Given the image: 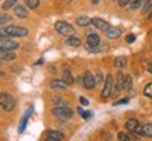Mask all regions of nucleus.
<instances>
[{"label":"nucleus","mask_w":152,"mask_h":141,"mask_svg":"<svg viewBox=\"0 0 152 141\" xmlns=\"http://www.w3.org/2000/svg\"><path fill=\"white\" fill-rule=\"evenodd\" d=\"M65 138L61 131H48L47 133V140L48 141H62Z\"/></svg>","instance_id":"nucleus-10"},{"label":"nucleus","mask_w":152,"mask_h":141,"mask_svg":"<svg viewBox=\"0 0 152 141\" xmlns=\"http://www.w3.org/2000/svg\"><path fill=\"white\" fill-rule=\"evenodd\" d=\"M4 31L7 33V35L10 37H26L28 34V30L20 26H9L4 28Z\"/></svg>","instance_id":"nucleus-3"},{"label":"nucleus","mask_w":152,"mask_h":141,"mask_svg":"<svg viewBox=\"0 0 152 141\" xmlns=\"http://www.w3.org/2000/svg\"><path fill=\"white\" fill-rule=\"evenodd\" d=\"M144 95L147 96V98H152V83H148L145 89H144Z\"/></svg>","instance_id":"nucleus-28"},{"label":"nucleus","mask_w":152,"mask_h":141,"mask_svg":"<svg viewBox=\"0 0 152 141\" xmlns=\"http://www.w3.org/2000/svg\"><path fill=\"white\" fill-rule=\"evenodd\" d=\"M55 30L61 34V35H65V37H72L75 35V28L72 27L68 21H64V20H59V21L55 23Z\"/></svg>","instance_id":"nucleus-1"},{"label":"nucleus","mask_w":152,"mask_h":141,"mask_svg":"<svg viewBox=\"0 0 152 141\" xmlns=\"http://www.w3.org/2000/svg\"><path fill=\"white\" fill-rule=\"evenodd\" d=\"M14 14H16L17 17H20V18H27L28 11H27V9H26L24 6L17 4L16 7H14Z\"/></svg>","instance_id":"nucleus-11"},{"label":"nucleus","mask_w":152,"mask_h":141,"mask_svg":"<svg viewBox=\"0 0 152 141\" xmlns=\"http://www.w3.org/2000/svg\"><path fill=\"white\" fill-rule=\"evenodd\" d=\"M96 82H97V83H100V82H102V72H100V70H99L97 75H96Z\"/></svg>","instance_id":"nucleus-34"},{"label":"nucleus","mask_w":152,"mask_h":141,"mask_svg":"<svg viewBox=\"0 0 152 141\" xmlns=\"http://www.w3.org/2000/svg\"><path fill=\"white\" fill-rule=\"evenodd\" d=\"M62 79L68 83V85H72L73 82H75V79H73V75H72V72L71 70H68L65 69L64 70V73H62Z\"/></svg>","instance_id":"nucleus-18"},{"label":"nucleus","mask_w":152,"mask_h":141,"mask_svg":"<svg viewBox=\"0 0 152 141\" xmlns=\"http://www.w3.org/2000/svg\"><path fill=\"white\" fill-rule=\"evenodd\" d=\"M127 65V58L125 57H117L115 59H114V66L115 68H123V66Z\"/></svg>","instance_id":"nucleus-21"},{"label":"nucleus","mask_w":152,"mask_h":141,"mask_svg":"<svg viewBox=\"0 0 152 141\" xmlns=\"http://www.w3.org/2000/svg\"><path fill=\"white\" fill-rule=\"evenodd\" d=\"M0 48L3 51H14V49L18 48V44L16 41H11V40H6V38H1V43H0Z\"/></svg>","instance_id":"nucleus-7"},{"label":"nucleus","mask_w":152,"mask_h":141,"mask_svg":"<svg viewBox=\"0 0 152 141\" xmlns=\"http://www.w3.org/2000/svg\"><path fill=\"white\" fill-rule=\"evenodd\" d=\"M0 58H1V61H11L16 58V55L13 54V51H3V49H1Z\"/></svg>","instance_id":"nucleus-20"},{"label":"nucleus","mask_w":152,"mask_h":141,"mask_svg":"<svg viewBox=\"0 0 152 141\" xmlns=\"http://www.w3.org/2000/svg\"><path fill=\"white\" fill-rule=\"evenodd\" d=\"M76 24L80 26V27H87V26L92 24V18H89L87 16H80L76 18Z\"/></svg>","instance_id":"nucleus-15"},{"label":"nucleus","mask_w":152,"mask_h":141,"mask_svg":"<svg viewBox=\"0 0 152 141\" xmlns=\"http://www.w3.org/2000/svg\"><path fill=\"white\" fill-rule=\"evenodd\" d=\"M113 76L109 75L106 78V81H104V87L103 90H102V98L103 99H107L111 95V89H113Z\"/></svg>","instance_id":"nucleus-5"},{"label":"nucleus","mask_w":152,"mask_h":141,"mask_svg":"<svg viewBox=\"0 0 152 141\" xmlns=\"http://www.w3.org/2000/svg\"><path fill=\"white\" fill-rule=\"evenodd\" d=\"M123 87H124V75H123L121 70H118V72H117V76H115V90L120 92Z\"/></svg>","instance_id":"nucleus-13"},{"label":"nucleus","mask_w":152,"mask_h":141,"mask_svg":"<svg viewBox=\"0 0 152 141\" xmlns=\"http://www.w3.org/2000/svg\"><path fill=\"white\" fill-rule=\"evenodd\" d=\"M92 26L96 27L97 30H100V31H106V30L110 27L109 23L102 20V18H92Z\"/></svg>","instance_id":"nucleus-9"},{"label":"nucleus","mask_w":152,"mask_h":141,"mask_svg":"<svg viewBox=\"0 0 152 141\" xmlns=\"http://www.w3.org/2000/svg\"><path fill=\"white\" fill-rule=\"evenodd\" d=\"M144 3H145V0H132V1L130 3V9H132V10H137L138 7L144 6Z\"/></svg>","instance_id":"nucleus-25"},{"label":"nucleus","mask_w":152,"mask_h":141,"mask_svg":"<svg viewBox=\"0 0 152 141\" xmlns=\"http://www.w3.org/2000/svg\"><path fill=\"white\" fill-rule=\"evenodd\" d=\"M148 72H149V73H152V62H149V64H148Z\"/></svg>","instance_id":"nucleus-38"},{"label":"nucleus","mask_w":152,"mask_h":141,"mask_svg":"<svg viewBox=\"0 0 152 141\" xmlns=\"http://www.w3.org/2000/svg\"><path fill=\"white\" fill-rule=\"evenodd\" d=\"M82 117L85 120H89L92 117V113H90V112H83V113H82Z\"/></svg>","instance_id":"nucleus-31"},{"label":"nucleus","mask_w":152,"mask_h":141,"mask_svg":"<svg viewBox=\"0 0 152 141\" xmlns=\"http://www.w3.org/2000/svg\"><path fill=\"white\" fill-rule=\"evenodd\" d=\"M92 1L94 3V4H97V3H99V0H92Z\"/></svg>","instance_id":"nucleus-40"},{"label":"nucleus","mask_w":152,"mask_h":141,"mask_svg":"<svg viewBox=\"0 0 152 141\" xmlns=\"http://www.w3.org/2000/svg\"><path fill=\"white\" fill-rule=\"evenodd\" d=\"M106 37L109 38V40H117V38L121 35V30L118 27H114V26H110L106 31Z\"/></svg>","instance_id":"nucleus-8"},{"label":"nucleus","mask_w":152,"mask_h":141,"mask_svg":"<svg viewBox=\"0 0 152 141\" xmlns=\"http://www.w3.org/2000/svg\"><path fill=\"white\" fill-rule=\"evenodd\" d=\"M100 44V37L97 34H89L87 35V45L89 47H97Z\"/></svg>","instance_id":"nucleus-14"},{"label":"nucleus","mask_w":152,"mask_h":141,"mask_svg":"<svg viewBox=\"0 0 152 141\" xmlns=\"http://www.w3.org/2000/svg\"><path fill=\"white\" fill-rule=\"evenodd\" d=\"M127 102H128V99H121V100H118V102H115V103H114V106H118V104L127 103Z\"/></svg>","instance_id":"nucleus-33"},{"label":"nucleus","mask_w":152,"mask_h":141,"mask_svg":"<svg viewBox=\"0 0 152 141\" xmlns=\"http://www.w3.org/2000/svg\"><path fill=\"white\" fill-rule=\"evenodd\" d=\"M51 86L54 87V89H66L68 83L64 79H54V81L51 82Z\"/></svg>","instance_id":"nucleus-17"},{"label":"nucleus","mask_w":152,"mask_h":141,"mask_svg":"<svg viewBox=\"0 0 152 141\" xmlns=\"http://www.w3.org/2000/svg\"><path fill=\"white\" fill-rule=\"evenodd\" d=\"M17 1H18V0H4V3L1 4V9H3V10H9L13 6H16Z\"/></svg>","instance_id":"nucleus-24"},{"label":"nucleus","mask_w":152,"mask_h":141,"mask_svg":"<svg viewBox=\"0 0 152 141\" xmlns=\"http://www.w3.org/2000/svg\"><path fill=\"white\" fill-rule=\"evenodd\" d=\"M54 102H55V103H56V104H58V106H64V104H65V102H62L61 99H55Z\"/></svg>","instance_id":"nucleus-36"},{"label":"nucleus","mask_w":152,"mask_h":141,"mask_svg":"<svg viewBox=\"0 0 152 141\" xmlns=\"http://www.w3.org/2000/svg\"><path fill=\"white\" fill-rule=\"evenodd\" d=\"M131 86H132V78H131V76H125L124 78V87H123V89L130 90Z\"/></svg>","instance_id":"nucleus-26"},{"label":"nucleus","mask_w":152,"mask_h":141,"mask_svg":"<svg viewBox=\"0 0 152 141\" xmlns=\"http://www.w3.org/2000/svg\"><path fill=\"white\" fill-rule=\"evenodd\" d=\"M117 138H118L120 141H130V136L128 134H125V133H118V136H117Z\"/></svg>","instance_id":"nucleus-29"},{"label":"nucleus","mask_w":152,"mask_h":141,"mask_svg":"<svg viewBox=\"0 0 152 141\" xmlns=\"http://www.w3.org/2000/svg\"><path fill=\"white\" fill-rule=\"evenodd\" d=\"M137 40V37L135 35H134V34H128V35H127V37H125V41H127V43H134V41H135Z\"/></svg>","instance_id":"nucleus-30"},{"label":"nucleus","mask_w":152,"mask_h":141,"mask_svg":"<svg viewBox=\"0 0 152 141\" xmlns=\"http://www.w3.org/2000/svg\"><path fill=\"white\" fill-rule=\"evenodd\" d=\"M30 114H31V109H30V110H27V112L24 113V116H23L21 121H20V126H18V133H23V131H24L26 124H27V120H28V117H30Z\"/></svg>","instance_id":"nucleus-16"},{"label":"nucleus","mask_w":152,"mask_h":141,"mask_svg":"<svg viewBox=\"0 0 152 141\" xmlns=\"http://www.w3.org/2000/svg\"><path fill=\"white\" fill-rule=\"evenodd\" d=\"M66 44H68V45H71V47H80L82 41L77 37L72 35V37H68V40H66Z\"/></svg>","instance_id":"nucleus-19"},{"label":"nucleus","mask_w":152,"mask_h":141,"mask_svg":"<svg viewBox=\"0 0 152 141\" xmlns=\"http://www.w3.org/2000/svg\"><path fill=\"white\" fill-rule=\"evenodd\" d=\"M131 1H132V0H118V4L121 6V7H124L127 3H131Z\"/></svg>","instance_id":"nucleus-32"},{"label":"nucleus","mask_w":152,"mask_h":141,"mask_svg":"<svg viewBox=\"0 0 152 141\" xmlns=\"http://www.w3.org/2000/svg\"><path fill=\"white\" fill-rule=\"evenodd\" d=\"M142 136L145 137H152V124L148 123V124L142 126Z\"/></svg>","instance_id":"nucleus-22"},{"label":"nucleus","mask_w":152,"mask_h":141,"mask_svg":"<svg viewBox=\"0 0 152 141\" xmlns=\"http://www.w3.org/2000/svg\"><path fill=\"white\" fill-rule=\"evenodd\" d=\"M138 126H140V123H138L137 119H130L125 121V129L128 131H131V133H135V130L138 129Z\"/></svg>","instance_id":"nucleus-12"},{"label":"nucleus","mask_w":152,"mask_h":141,"mask_svg":"<svg viewBox=\"0 0 152 141\" xmlns=\"http://www.w3.org/2000/svg\"><path fill=\"white\" fill-rule=\"evenodd\" d=\"M148 18H149V21H152V10H151V13H149V17H148Z\"/></svg>","instance_id":"nucleus-39"},{"label":"nucleus","mask_w":152,"mask_h":141,"mask_svg":"<svg viewBox=\"0 0 152 141\" xmlns=\"http://www.w3.org/2000/svg\"><path fill=\"white\" fill-rule=\"evenodd\" d=\"M152 10V0H145V3L142 6V13L144 14H149Z\"/></svg>","instance_id":"nucleus-23"},{"label":"nucleus","mask_w":152,"mask_h":141,"mask_svg":"<svg viewBox=\"0 0 152 141\" xmlns=\"http://www.w3.org/2000/svg\"><path fill=\"white\" fill-rule=\"evenodd\" d=\"M52 114L59 117V119H71L73 112L69 107H66V106H58V107L52 109Z\"/></svg>","instance_id":"nucleus-4"},{"label":"nucleus","mask_w":152,"mask_h":141,"mask_svg":"<svg viewBox=\"0 0 152 141\" xmlns=\"http://www.w3.org/2000/svg\"><path fill=\"white\" fill-rule=\"evenodd\" d=\"M80 103L83 104V106H87V104H89V100L85 98H80Z\"/></svg>","instance_id":"nucleus-35"},{"label":"nucleus","mask_w":152,"mask_h":141,"mask_svg":"<svg viewBox=\"0 0 152 141\" xmlns=\"http://www.w3.org/2000/svg\"><path fill=\"white\" fill-rule=\"evenodd\" d=\"M96 78L93 76V73L90 70H87L86 73L83 75V86L86 87V89H93V87L96 86Z\"/></svg>","instance_id":"nucleus-6"},{"label":"nucleus","mask_w":152,"mask_h":141,"mask_svg":"<svg viewBox=\"0 0 152 141\" xmlns=\"http://www.w3.org/2000/svg\"><path fill=\"white\" fill-rule=\"evenodd\" d=\"M24 1H26L27 7H30V9H37L38 4H39V0H24Z\"/></svg>","instance_id":"nucleus-27"},{"label":"nucleus","mask_w":152,"mask_h":141,"mask_svg":"<svg viewBox=\"0 0 152 141\" xmlns=\"http://www.w3.org/2000/svg\"><path fill=\"white\" fill-rule=\"evenodd\" d=\"M0 104H1V109L4 112H11L13 109L16 107V100H14V98L11 95L1 92V95H0Z\"/></svg>","instance_id":"nucleus-2"},{"label":"nucleus","mask_w":152,"mask_h":141,"mask_svg":"<svg viewBox=\"0 0 152 141\" xmlns=\"http://www.w3.org/2000/svg\"><path fill=\"white\" fill-rule=\"evenodd\" d=\"M6 21H9V17H6L4 14H3V16H1V26H4Z\"/></svg>","instance_id":"nucleus-37"}]
</instances>
